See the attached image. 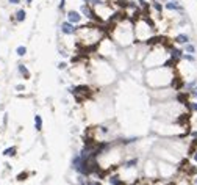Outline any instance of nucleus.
Segmentation results:
<instances>
[{
    "mask_svg": "<svg viewBox=\"0 0 197 185\" xmlns=\"http://www.w3.org/2000/svg\"><path fill=\"white\" fill-rule=\"evenodd\" d=\"M80 13H82L83 16H86L88 19H92V21H99V22H100V16H97V14H95V11L91 8L89 3H83L82 8H80Z\"/></svg>",
    "mask_w": 197,
    "mask_h": 185,
    "instance_id": "f257e3e1",
    "label": "nucleus"
},
{
    "mask_svg": "<svg viewBox=\"0 0 197 185\" xmlns=\"http://www.w3.org/2000/svg\"><path fill=\"white\" fill-rule=\"evenodd\" d=\"M82 13H78V11H75V10H71V11H67V21L71 22V24H78L80 21H82Z\"/></svg>",
    "mask_w": 197,
    "mask_h": 185,
    "instance_id": "f03ea898",
    "label": "nucleus"
},
{
    "mask_svg": "<svg viewBox=\"0 0 197 185\" xmlns=\"http://www.w3.org/2000/svg\"><path fill=\"white\" fill-rule=\"evenodd\" d=\"M61 32H63L64 35H74L77 32V28L74 27V24H71V22H63L61 24Z\"/></svg>",
    "mask_w": 197,
    "mask_h": 185,
    "instance_id": "7ed1b4c3",
    "label": "nucleus"
},
{
    "mask_svg": "<svg viewBox=\"0 0 197 185\" xmlns=\"http://www.w3.org/2000/svg\"><path fill=\"white\" fill-rule=\"evenodd\" d=\"M166 8L167 10H175V11H180L181 6L178 5V2H175V0H169L167 3H166Z\"/></svg>",
    "mask_w": 197,
    "mask_h": 185,
    "instance_id": "20e7f679",
    "label": "nucleus"
},
{
    "mask_svg": "<svg viewBox=\"0 0 197 185\" xmlns=\"http://www.w3.org/2000/svg\"><path fill=\"white\" fill-rule=\"evenodd\" d=\"M175 42H177V44H188L189 36H188V35H178V36L175 38Z\"/></svg>",
    "mask_w": 197,
    "mask_h": 185,
    "instance_id": "39448f33",
    "label": "nucleus"
},
{
    "mask_svg": "<svg viewBox=\"0 0 197 185\" xmlns=\"http://www.w3.org/2000/svg\"><path fill=\"white\" fill-rule=\"evenodd\" d=\"M34 129L36 130H42V118L39 115H36L34 116Z\"/></svg>",
    "mask_w": 197,
    "mask_h": 185,
    "instance_id": "423d86ee",
    "label": "nucleus"
},
{
    "mask_svg": "<svg viewBox=\"0 0 197 185\" xmlns=\"http://www.w3.org/2000/svg\"><path fill=\"white\" fill-rule=\"evenodd\" d=\"M17 68H19V72L24 75V79H30V72H28V69H27L24 64H19Z\"/></svg>",
    "mask_w": 197,
    "mask_h": 185,
    "instance_id": "0eeeda50",
    "label": "nucleus"
},
{
    "mask_svg": "<svg viewBox=\"0 0 197 185\" xmlns=\"http://www.w3.org/2000/svg\"><path fill=\"white\" fill-rule=\"evenodd\" d=\"M25 16H27L25 10H19L17 13H16V19H17V22H22V21H25Z\"/></svg>",
    "mask_w": 197,
    "mask_h": 185,
    "instance_id": "6e6552de",
    "label": "nucleus"
},
{
    "mask_svg": "<svg viewBox=\"0 0 197 185\" xmlns=\"http://www.w3.org/2000/svg\"><path fill=\"white\" fill-rule=\"evenodd\" d=\"M3 155H6V157L16 155V148H8V149H5V151H3Z\"/></svg>",
    "mask_w": 197,
    "mask_h": 185,
    "instance_id": "1a4fd4ad",
    "label": "nucleus"
},
{
    "mask_svg": "<svg viewBox=\"0 0 197 185\" xmlns=\"http://www.w3.org/2000/svg\"><path fill=\"white\" fill-rule=\"evenodd\" d=\"M110 184H111V185H124V182H122V180H119L117 176L110 177Z\"/></svg>",
    "mask_w": 197,
    "mask_h": 185,
    "instance_id": "9d476101",
    "label": "nucleus"
},
{
    "mask_svg": "<svg viewBox=\"0 0 197 185\" xmlns=\"http://www.w3.org/2000/svg\"><path fill=\"white\" fill-rule=\"evenodd\" d=\"M16 52H17V55H19V57H24V55H25V53H27V49L24 47V46H19V47H17V50H16Z\"/></svg>",
    "mask_w": 197,
    "mask_h": 185,
    "instance_id": "9b49d317",
    "label": "nucleus"
},
{
    "mask_svg": "<svg viewBox=\"0 0 197 185\" xmlns=\"http://www.w3.org/2000/svg\"><path fill=\"white\" fill-rule=\"evenodd\" d=\"M186 52H189V53H194V52H196V47H194L192 44H189V42H188V44H186Z\"/></svg>",
    "mask_w": 197,
    "mask_h": 185,
    "instance_id": "f8f14e48",
    "label": "nucleus"
},
{
    "mask_svg": "<svg viewBox=\"0 0 197 185\" xmlns=\"http://www.w3.org/2000/svg\"><path fill=\"white\" fill-rule=\"evenodd\" d=\"M153 6H155V10H157V11H160V13L163 11V6H161L160 3H158V0H155V2H153Z\"/></svg>",
    "mask_w": 197,
    "mask_h": 185,
    "instance_id": "ddd939ff",
    "label": "nucleus"
},
{
    "mask_svg": "<svg viewBox=\"0 0 197 185\" xmlns=\"http://www.w3.org/2000/svg\"><path fill=\"white\" fill-rule=\"evenodd\" d=\"M138 163V160H131V162H128V163H125V168H131L133 165H136Z\"/></svg>",
    "mask_w": 197,
    "mask_h": 185,
    "instance_id": "4468645a",
    "label": "nucleus"
},
{
    "mask_svg": "<svg viewBox=\"0 0 197 185\" xmlns=\"http://www.w3.org/2000/svg\"><path fill=\"white\" fill-rule=\"evenodd\" d=\"M183 58H185V60H188V61H194V60H196L192 55H183Z\"/></svg>",
    "mask_w": 197,
    "mask_h": 185,
    "instance_id": "2eb2a0df",
    "label": "nucleus"
},
{
    "mask_svg": "<svg viewBox=\"0 0 197 185\" xmlns=\"http://www.w3.org/2000/svg\"><path fill=\"white\" fill-rule=\"evenodd\" d=\"M64 5H66V0H60V10H64Z\"/></svg>",
    "mask_w": 197,
    "mask_h": 185,
    "instance_id": "dca6fc26",
    "label": "nucleus"
},
{
    "mask_svg": "<svg viewBox=\"0 0 197 185\" xmlns=\"http://www.w3.org/2000/svg\"><path fill=\"white\" fill-rule=\"evenodd\" d=\"M8 2L11 3V5H19V3H21V0H8Z\"/></svg>",
    "mask_w": 197,
    "mask_h": 185,
    "instance_id": "f3484780",
    "label": "nucleus"
},
{
    "mask_svg": "<svg viewBox=\"0 0 197 185\" xmlns=\"http://www.w3.org/2000/svg\"><path fill=\"white\" fill-rule=\"evenodd\" d=\"M25 177H27V174H25V173H22V174H19V177H17V179H19V180H24Z\"/></svg>",
    "mask_w": 197,
    "mask_h": 185,
    "instance_id": "a211bd4d",
    "label": "nucleus"
},
{
    "mask_svg": "<svg viewBox=\"0 0 197 185\" xmlns=\"http://www.w3.org/2000/svg\"><path fill=\"white\" fill-rule=\"evenodd\" d=\"M66 66H67L66 63H60V64H58V69H66Z\"/></svg>",
    "mask_w": 197,
    "mask_h": 185,
    "instance_id": "6ab92c4d",
    "label": "nucleus"
},
{
    "mask_svg": "<svg viewBox=\"0 0 197 185\" xmlns=\"http://www.w3.org/2000/svg\"><path fill=\"white\" fill-rule=\"evenodd\" d=\"M191 94L194 96V97H197V86L196 88H192V91H191Z\"/></svg>",
    "mask_w": 197,
    "mask_h": 185,
    "instance_id": "aec40b11",
    "label": "nucleus"
},
{
    "mask_svg": "<svg viewBox=\"0 0 197 185\" xmlns=\"http://www.w3.org/2000/svg\"><path fill=\"white\" fill-rule=\"evenodd\" d=\"M191 108L194 110V111H197V102H194V104H192V105H191Z\"/></svg>",
    "mask_w": 197,
    "mask_h": 185,
    "instance_id": "412c9836",
    "label": "nucleus"
},
{
    "mask_svg": "<svg viewBox=\"0 0 197 185\" xmlns=\"http://www.w3.org/2000/svg\"><path fill=\"white\" fill-rule=\"evenodd\" d=\"M16 90H19V91H22V90H24V85H17V86H16Z\"/></svg>",
    "mask_w": 197,
    "mask_h": 185,
    "instance_id": "4be33fe9",
    "label": "nucleus"
},
{
    "mask_svg": "<svg viewBox=\"0 0 197 185\" xmlns=\"http://www.w3.org/2000/svg\"><path fill=\"white\" fill-rule=\"evenodd\" d=\"M89 185H100V182H92V184H89Z\"/></svg>",
    "mask_w": 197,
    "mask_h": 185,
    "instance_id": "5701e85b",
    "label": "nucleus"
},
{
    "mask_svg": "<svg viewBox=\"0 0 197 185\" xmlns=\"http://www.w3.org/2000/svg\"><path fill=\"white\" fill-rule=\"evenodd\" d=\"M194 160H196V162H197V152H196V154H194Z\"/></svg>",
    "mask_w": 197,
    "mask_h": 185,
    "instance_id": "b1692460",
    "label": "nucleus"
},
{
    "mask_svg": "<svg viewBox=\"0 0 197 185\" xmlns=\"http://www.w3.org/2000/svg\"><path fill=\"white\" fill-rule=\"evenodd\" d=\"M33 2V0H27V3H32Z\"/></svg>",
    "mask_w": 197,
    "mask_h": 185,
    "instance_id": "393cba45",
    "label": "nucleus"
},
{
    "mask_svg": "<svg viewBox=\"0 0 197 185\" xmlns=\"http://www.w3.org/2000/svg\"><path fill=\"white\" fill-rule=\"evenodd\" d=\"M167 2H169V0H167Z\"/></svg>",
    "mask_w": 197,
    "mask_h": 185,
    "instance_id": "a878e982",
    "label": "nucleus"
}]
</instances>
